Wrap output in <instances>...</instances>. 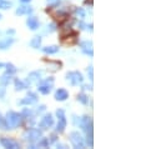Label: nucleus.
<instances>
[{
    "label": "nucleus",
    "mask_w": 161,
    "mask_h": 149,
    "mask_svg": "<svg viewBox=\"0 0 161 149\" xmlns=\"http://www.w3.org/2000/svg\"><path fill=\"white\" fill-rule=\"evenodd\" d=\"M80 48H81V50L86 54V55H90V57L94 55L92 42H91V40H85V42H81V43H80Z\"/></svg>",
    "instance_id": "nucleus-9"
},
{
    "label": "nucleus",
    "mask_w": 161,
    "mask_h": 149,
    "mask_svg": "<svg viewBox=\"0 0 161 149\" xmlns=\"http://www.w3.org/2000/svg\"><path fill=\"white\" fill-rule=\"evenodd\" d=\"M45 109H46L45 105H40V106H38V110H36V112H38V113H41V112H44Z\"/></svg>",
    "instance_id": "nucleus-33"
},
{
    "label": "nucleus",
    "mask_w": 161,
    "mask_h": 149,
    "mask_svg": "<svg viewBox=\"0 0 161 149\" xmlns=\"http://www.w3.org/2000/svg\"><path fill=\"white\" fill-rule=\"evenodd\" d=\"M49 142H50V143H55V142H56V134H51Z\"/></svg>",
    "instance_id": "nucleus-32"
},
{
    "label": "nucleus",
    "mask_w": 161,
    "mask_h": 149,
    "mask_svg": "<svg viewBox=\"0 0 161 149\" xmlns=\"http://www.w3.org/2000/svg\"><path fill=\"white\" fill-rule=\"evenodd\" d=\"M33 8L31 6H29V5H21V6H19L18 9H16V11H15V14L16 15H25V14H31L33 13Z\"/></svg>",
    "instance_id": "nucleus-13"
},
{
    "label": "nucleus",
    "mask_w": 161,
    "mask_h": 149,
    "mask_svg": "<svg viewBox=\"0 0 161 149\" xmlns=\"http://www.w3.org/2000/svg\"><path fill=\"white\" fill-rule=\"evenodd\" d=\"M49 144H50L49 138H40V139L38 140V143H36V147H38V148H45V147H48Z\"/></svg>",
    "instance_id": "nucleus-21"
},
{
    "label": "nucleus",
    "mask_w": 161,
    "mask_h": 149,
    "mask_svg": "<svg viewBox=\"0 0 161 149\" xmlns=\"http://www.w3.org/2000/svg\"><path fill=\"white\" fill-rule=\"evenodd\" d=\"M55 30H56V24L51 23L50 25H48V33H52V32H55Z\"/></svg>",
    "instance_id": "nucleus-29"
},
{
    "label": "nucleus",
    "mask_w": 161,
    "mask_h": 149,
    "mask_svg": "<svg viewBox=\"0 0 161 149\" xmlns=\"http://www.w3.org/2000/svg\"><path fill=\"white\" fill-rule=\"evenodd\" d=\"M14 42H15L14 38H6V39L0 40V50H6L8 48L11 47V44Z\"/></svg>",
    "instance_id": "nucleus-14"
},
{
    "label": "nucleus",
    "mask_w": 161,
    "mask_h": 149,
    "mask_svg": "<svg viewBox=\"0 0 161 149\" xmlns=\"http://www.w3.org/2000/svg\"><path fill=\"white\" fill-rule=\"evenodd\" d=\"M69 139L73 144L74 148H77V149H81L85 147V140L83 138V135L80 134L79 132H71L69 134Z\"/></svg>",
    "instance_id": "nucleus-3"
},
{
    "label": "nucleus",
    "mask_w": 161,
    "mask_h": 149,
    "mask_svg": "<svg viewBox=\"0 0 161 149\" xmlns=\"http://www.w3.org/2000/svg\"><path fill=\"white\" fill-rule=\"evenodd\" d=\"M77 25L80 26V29H83V30H84V29H88V25H86L85 23H83V21H79Z\"/></svg>",
    "instance_id": "nucleus-31"
},
{
    "label": "nucleus",
    "mask_w": 161,
    "mask_h": 149,
    "mask_svg": "<svg viewBox=\"0 0 161 149\" xmlns=\"http://www.w3.org/2000/svg\"><path fill=\"white\" fill-rule=\"evenodd\" d=\"M43 51L45 54H49V55H51V54H56L59 51V47L58 45H50V47H45L43 48Z\"/></svg>",
    "instance_id": "nucleus-18"
},
{
    "label": "nucleus",
    "mask_w": 161,
    "mask_h": 149,
    "mask_svg": "<svg viewBox=\"0 0 161 149\" xmlns=\"http://www.w3.org/2000/svg\"><path fill=\"white\" fill-rule=\"evenodd\" d=\"M88 74H89L90 80H92V79H94V72H92V66H91V65L88 68Z\"/></svg>",
    "instance_id": "nucleus-30"
},
{
    "label": "nucleus",
    "mask_w": 161,
    "mask_h": 149,
    "mask_svg": "<svg viewBox=\"0 0 161 149\" xmlns=\"http://www.w3.org/2000/svg\"><path fill=\"white\" fill-rule=\"evenodd\" d=\"M56 147L58 148H66V145L65 144H61V143H56Z\"/></svg>",
    "instance_id": "nucleus-35"
},
{
    "label": "nucleus",
    "mask_w": 161,
    "mask_h": 149,
    "mask_svg": "<svg viewBox=\"0 0 161 149\" xmlns=\"http://www.w3.org/2000/svg\"><path fill=\"white\" fill-rule=\"evenodd\" d=\"M26 25H28V28L30 30H36L39 28V20H38V18L30 15L28 19H26Z\"/></svg>",
    "instance_id": "nucleus-12"
},
{
    "label": "nucleus",
    "mask_w": 161,
    "mask_h": 149,
    "mask_svg": "<svg viewBox=\"0 0 161 149\" xmlns=\"http://www.w3.org/2000/svg\"><path fill=\"white\" fill-rule=\"evenodd\" d=\"M0 19H2V15H0Z\"/></svg>",
    "instance_id": "nucleus-38"
},
{
    "label": "nucleus",
    "mask_w": 161,
    "mask_h": 149,
    "mask_svg": "<svg viewBox=\"0 0 161 149\" xmlns=\"http://www.w3.org/2000/svg\"><path fill=\"white\" fill-rule=\"evenodd\" d=\"M4 65H5L4 63H0V68H4Z\"/></svg>",
    "instance_id": "nucleus-37"
},
{
    "label": "nucleus",
    "mask_w": 161,
    "mask_h": 149,
    "mask_svg": "<svg viewBox=\"0 0 161 149\" xmlns=\"http://www.w3.org/2000/svg\"><path fill=\"white\" fill-rule=\"evenodd\" d=\"M14 84H15V90H24L25 88H28V84L24 83L23 80H19V79H15Z\"/></svg>",
    "instance_id": "nucleus-20"
},
{
    "label": "nucleus",
    "mask_w": 161,
    "mask_h": 149,
    "mask_svg": "<svg viewBox=\"0 0 161 149\" xmlns=\"http://www.w3.org/2000/svg\"><path fill=\"white\" fill-rule=\"evenodd\" d=\"M6 34H8V35H14V34H15V30H14V29H10V30H6Z\"/></svg>",
    "instance_id": "nucleus-34"
},
{
    "label": "nucleus",
    "mask_w": 161,
    "mask_h": 149,
    "mask_svg": "<svg viewBox=\"0 0 161 149\" xmlns=\"http://www.w3.org/2000/svg\"><path fill=\"white\" fill-rule=\"evenodd\" d=\"M10 82H11V74H9V73H5L2 78H0V83H2V85L6 87Z\"/></svg>",
    "instance_id": "nucleus-19"
},
{
    "label": "nucleus",
    "mask_w": 161,
    "mask_h": 149,
    "mask_svg": "<svg viewBox=\"0 0 161 149\" xmlns=\"http://www.w3.org/2000/svg\"><path fill=\"white\" fill-rule=\"evenodd\" d=\"M5 93H6L5 85H0V99H3L5 97Z\"/></svg>",
    "instance_id": "nucleus-28"
},
{
    "label": "nucleus",
    "mask_w": 161,
    "mask_h": 149,
    "mask_svg": "<svg viewBox=\"0 0 161 149\" xmlns=\"http://www.w3.org/2000/svg\"><path fill=\"white\" fill-rule=\"evenodd\" d=\"M41 74H43V70H36V72H31L29 75H28V79H26V84H31V83H35V82H39L41 79Z\"/></svg>",
    "instance_id": "nucleus-10"
},
{
    "label": "nucleus",
    "mask_w": 161,
    "mask_h": 149,
    "mask_svg": "<svg viewBox=\"0 0 161 149\" xmlns=\"http://www.w3.org/2000/svg\"><path fill=\"white\" fill-rule=\"evenodd\" d=\"M75 11H76V14H77L80 18H85V10H84L83 8H76Z\"/></svg>",
    "instance_id": "nucleus-26"
},
{
    "label": "nucleus",
    "mask_w": 161,
    "mask_h": 149,
    "mask_svg": "<svg viewBox=\"0 0 161 149\" xmlns=\"http://www.w3.org/2000/svg\"><path fill=\"white\" fill-rule=\"evenodd\" d=\"M52 125H54V117H52L51 114H45V115L43 117V119L40 120V123H39V127L41 128L43 130L49 129V128H51Z\"/></svg>",
    "instance_id": "nucleus-7"
},
{
    "label": "nucleus",
    "mask_w": 161,
    "mask_h": 149,
    "mask_svg": "<svg viewBox=\"0 0 161 149\" xmlns=\"http://www.w3.org/2000/svg\"><path fill=\"white\" fill-rule=\"evenodd\" d=\"M11 5H13L11 2H8V0H0V9L6 10V9H10Z\"/></svg>",
    "instance_id": "nucleus-25"
},
{
    "label": "nucleus",
    "mask_w": 161,
    "mask_h": 149,
    "mask_svg": "<svg viewBox=\"0 0 161 149\" xmlns=\"http://www.w3.org/2000/svg\"><path fill=\"white\" fill-rule=\"evenodd\" d=\"M35 103H38V95L33 91H29L28 95H26L24 99H21L18 104H20V105H33Z\"/></svg>",
    "instance_id": "nucleus-8"
},
{
    "label": "nucleus",
    "mask_w": 161,
    "mask_h": 149,
    "mask_svg": "<svg viewBox=\"0 0 161 149\" xmlns=\"http://www.w3.org/2000/svg\"><path fill=\"white\" fill-rule=\"evenodd\" d=\"M66 80L70 82L71 85L75 87V85H79L84 82V76L80 72H69L66 74Z\"/></svg>",
    "instance_id": "nucleus-4"
},
{
    "label": "nucleus",
    "mask_w": 161,
    "mask_h": 149,
    "mask_svg": "<svg viewBox=\"0 0 161 149\" xmlns=\"http://www.w3.org/2000/svg\"><path fill=\"white\" fill-rule=\"evenodd\" d=\"M4 120H5V124H6L8 129H15L21 124L23 117H21V114H19L16 112L10 110V112L6 113V117H5Z\"/></svg>",
    "instance_id": "nucleus-1"
},
{
    "label": "nucleus",
    "mask_w": 161,
    "mask_h": 149,
    "mask_svg": "<svg viewBox=\"0 0 161 149\" xmlns=\"http://www.w3.org/2000/svg\"><path fill=\"white\" fill-rule=\"evenodd\" d=\"M41 42H43V39L40 35H36L31 39V42H30V47L34 48V49H39L40 47H41Z\"/></svg>",
    "instance_id": "nucleus-15"
},
{
    "label": "nucleus",
    "mask_w": 161,
    "mask_h": 149,
    "mask_svg": "<svg viewBox=\"0 0 161 149\" xmlns=\"http://www.w3.org/2000/svg\"><path fill=\"white\" fill-rule=\"evenodd\" d=\"M68 98H69V93H68V90H66V89L60 88V89H58L55 91V99L58 102H64V100H66Z\"/></svg>",
    "instance_id": "nucleus-11"
},
{
    "label": "nucleus",
    "mask_w": 161,
    "mask_h": 149,
    "mask_svg": "<svg viewBox=\"0 0 161 149\" xmlns=\"http://www.w3.org/2000/svg\"><path fill=\"white\" fill-rule=\"evenodd\" d=\"M51 87H49V85H45V84H43V83H40L39 85H38V90H39V93H41V94H44V95H48V94L51 91Z\"/></svg>",
    "instance_id": "nucleus-17"
},
{
    "label": "nucleus",
    "mask_w": 161,
    "mask_h": 149,
    "mask_svg": "<svg viewBox=\"0 0 161 149\" xmlns=\"http://www.w3.org/2000/svg\"><path fill=\"white\" fill-rule=\"evenodd\" d=\"M77 100L81 104H84V105L89 104V97L86 95V94H84V93H80L79 94V95H77Z\"/></svg>",
    "instance_id": "nucleus-23"
},
{
    "label": "nucleus",
    "mask_w": 161,
    "mask_h": 149,
    "mask_svg": "<svg viewBox=\"0 0 161 149\" xmlns=\"http://www.w3.org/2000/svg\"><path fill=\"white\" fill-rule=\"evenodd\" d=\"M0 143L4 148H8V149H19L20 148V143L13 138H2L0 139Z\"/></svg>",
    "instance_id": "nucleus-6"
},
{
    "label": "nucleus",
    "mask_w": 161,
    "mask_h": 149,
    "mask_svg": "<svg viewBox=\"0 0 161 149\" xmlns=\"http://www.w3.org/2000/svg\"><path fill=\"white\" fill-rule=\"evenodd\" d=\"M20 2H21V3H29L30 0H20Z\"/></svg>",
    "instance_id": "nucleus-36"
},
{
    "label": "nucleus",
    "mask_w": 161,
    "mask_h": 149,
    "mask_svg": "<svg viewBox=\"0 0 161 149\" xmlns=\"http://www.w3.org/2000/svg\"><path fill=\"white\" fill-rule=\"evenodd\" d=\"M54 18L58 19L59 21H63V20H65V19H68L69 17H68V13H65V11H59V13H56V14H54Z\"/></svg>",
    "instance_id": "nucleus-22"
},
{
    "label": "nucleus",
    "mask_w": 161,
    "mask_h": 149,
    "mask_svg": "<svg viewBox=\"0 0 161 149\" xmlns=\"http://www.w3.org/2000/svg\"><path fill=\"white\" fill-rule=\"evenodd\" d=\"M59 3H60V0H48V4H49L50 6H52V8L58 6V5H59Z\"/></svg>",
    "instance_id": "nucleus-27"
},
{
    "label": "nucleus",
    "mask_w": 161,
    "mask_h": 149,
    "mask_svg": "<svg viewBox=\"0 0 161 149\" xmlns=\"http://www.w3.org/2000/svg\"><path fill=\"white\" fill-rule=\"evenodd\" d=\"M23 137H24V139L26 142L35 143V142H38L40 138L43 137V132H41V129H38V128H30V129H28L24 133Z\"/></svg>",
    "instance_id": "nucleus-2"
},
{
    "label": "nucleus",
    "mask_w": 161,
    "mask_h": 149,
    "mask_svg": "<svg viewBox=\"0 0 161 149\" xmlns=\"http://www.w3.org/2000/svg\"><path fill=\"white\" fill-rule=\"evenodd\" d=\"M80 128H81L86 134L89 133H92V119L91 117H88V115H84L79 119V124Z\"/></svg>",
    "instance_id": "nucleus-5"
},
{
    "label": "nucleus",
    "mask_w": 161,
    "mask_h": 149,
    "mask_svg": "<svg viewBox=\"0 0 161 149\" xmlns=\"http://www.w3.org/2000/svg\"><path fill=\"white\" fill-rule=\"evenodd\" d=\"M66 128V118H60L59 121H58V124H56V133H63Z\"/></svg>",
    "instance_id": "nucleus-16"
},
{
    "label": "nucleus",
    "mask_w": 161,
    "mask_h": 149,
    "mask_svg": "<svg viewBox=\"0 0 161 149\" xmlns=\"http://www.w3.org/2000/svg\"><path fill=\"white\" fill-rule=\"evenodd\" d=\"M5 68H6V73H9V74H15L16 72H18V69H16V68L14 66V65H13L11 63H6L5 65H4Z\"/></svg>",
    "instance_id": "nucleus-24"
}]
</instances>
